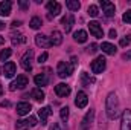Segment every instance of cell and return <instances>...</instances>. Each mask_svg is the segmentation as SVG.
Here are the masks:
<instances>
[{
  "instance_id": "20",
  "label": "cell",
  "mask_w": 131,
  "mask_h": 130,
  "mask_svg": "<svg viewBox=\"0 0 131 130\" xmlns=\"http://www.w3.org/2000/svg\"><path fill=\"white\" fill-rule=\"evenodd\" d=\"M50 43H52V46H60L63 43V34L60 31H53L52 37H50Z\"/></svg>"
},
{
  "instance_id": "41",
  "label": "cell",
  "mask_w": 131,
  "mask_h": 130,
  "mask_svg": "<svg viewBox=\"0 0 131 130\" xmlns=\"http://www.w3.org/2000/svg\"><path fill=\"white\" fill-rule=\"evenodd\" d=\"M9 106H11L9 101H3V103H2V107H9Z\"/></svg>"
},
{
  "instance_id": "3",
  "label": "cell",
  "mask_w": 131,
  "mask_h": 130,
  "mask_svg": "<svg viewBox=\"0 0 131 130\" xmlns=\"http://www.w3.org/2000/svg\"><path fill=\"white\" fill-rule=\"evenodd\" d=\"M105 67H107V60L102 55H99L98 58H95L92 61V70H93V73H102L105 70Z\"/></svg>"
},
{
  "instance_id": "9",
  "label": "cell",
  "mask_w": 131,
  "mask_h": 130,
  "mask_svg": "<svg viewBox=\"0 0 131 130\" xmlns=\"http://www.w3.org/2000/svg\"><path fill=\"white\" fill-rule=\"evenodd\" d=\"M87 103H89V98H87V94L85 92H78L76 94V98H75V104H76V107H79V109H84L85 106H87Z\"/></svg>"
},
{
  "instance_id": "26",
  "label": "cell",
  "mask_w": 131,
  "mask_h": 130,
  "mask_svg": "<svg viewBox=\"0 0 131 130\" xmlns=\"http://www.w3.org/2000/svg\"><path fill=\"white\" fill-rule=\"evenodd\" d=\"M81 78H82V84H85V86H90V84L95 83V78L90 77L87 72H82V73H81Z\"/></svg>"
},
{
  "instance_id": "29",
  "label": "cell",
  "mask_w": 131,
  "mask_h": 130,
  "mask_svg": "<svg viewBox=\"0 0 131 130\" xmlns=\"http://www.w3.org/2000/svg\"><path fill=\"white\" fill-rule=\"evenodd\" d=\"M29 25H31V28H32V29H38L43 23H41V18H40V17H34Z\"/></svg>"
},
{
  "instance_id": "4",
  "label": "cell",
  "mask_w": 131,
  "mask_h": 130,
  "mask_svg": "<svg viewBox=\"0 0 131 130\" xmlns=\"http://www.w3.org/2000/svg\"><path fill=\"white\" fill-rule=\"evenodd\" d=\"M28 83H29V80H28L26 75H18L17 80L9 84V90L14 92V90H17V89H25V87L28 86Z\"/></svg>"
},
{
  "instance_id": "34",
  "label": "cell",
  "mask_w": 131,
  "mask_h": 130,
  "mask_svg": "<svg viewBox=\"0 0 131 130\" xmlns=\"http://www.w3.org/2000/svg\"><path fill=\"white\" fill-rule=\"evenodd\" d=\"M47 57H49V55H47V52H43V54H41V55L38 57V63H40V64H43V63H46V60H47Z\"/></svg>"
},
{
  "instance_id": "28",
  "label": "cell",
  "mask_w": 131,
  "mask_h": 130,
  "mask_svg": "<svg viewBox=\"0 0 131 130\" xmlns=\"http://www.w3.org/2000/svg\"><path fill=\"white\" fill-rule=\"evenodd\" d=\"M11 55H12V51H11V49H3V51L0 52V61H6Z\"/></svg>"
},
{
  "instance_id": "35",
  "label": "cell",
  "mask_w": 131,
  "mask_h": 130,
  "mask_svg": "<svg viewBox=\"0 0 131 130\" xmlns=\"http://www.w3.org/2000/svg\"><path fill=\"white\" fill-rule=\"evenodd\" d=\"M87 51H89V52H92V54H95V52L98 51V44H96V43H92V44L87 48Z\"/></svg>"
},
{
  "instance_id": "15",
  "label": "cell",
  "mask_w": 131,
  "mask_h": 130,
  "mask_svg": "<svg viewBox=\"0 0 131 130\" xmlns=\"http://www.w3.org/2000/svg\"><path fill=\"white\" fill-rule=\"evenodd\" d=\"M55 94H57L58 97H67V95L70 94V86H67L64 83L57 84V86H55Z\"/></svg>"
},
{
  "instance_id": "39",
  "label": "cell",
  "mask_w": 131,
  "mask_h": 130,
  "mask_svg": "<svg viewBox=\"0 0 131 130\" xmlns=\"http://www.w3.org/2000/svg\"><path fill=\"white\" fill-rule=\"evenodd\" d=\"M49 130H60V126H58L57 123H53V124L50 126V129H49Z\"/></svg>"
},
{
  "instance_id": "11",
  "label": "cell",
  "mask_w": 131,
  "mask_h": 130,
  "mask_svg": "<svg viewBox=\"0 0 131 130\" xmlns=\"http://www.w3.org/2000/svg\"><path fill=\"white\" fill-rule=\"evenodd\" d=\"M52 115V109L49 107V106H46V107H41L40 110H38V116H40V119H41V124L43 126H46L47 124V118Z\"/></svg>"
},
{
  "instance_id": "33",
  "label": "cell",
  "mask_w": 131,
  "mask_h": 130,
  "mask_svg": "<svg viewBox=\"0 0 131 130\" xmlns=\"http://www.w3.org/2000/svg\"><path fill=\"white\" fill-rule=\"evenodd\" d=\"M130 43H131V35H127L125 38L121 40V46H128Z\"/></svg>"
},
{
  "instance_id": "27",
  "label": "cell",
  "mask_w": 131,
  "mask_h": 130,
  "mask_svg": "<svg viewBox=\"0 0 131 130\" xmlns=\"http://www.w3.org/2000/svg\"><path fill=\"white\" fill-rule=\"evenodd\" d=\"M11 41H12V44H23L25 41H26V37L25 35H12V38H11Z\"/></svg>"
},
{
  "instance_id": "7",
  "label": "cell",
  "mask_w": 131,
  "mask_h": 130,
  "mask_svg": "<svg viewBox=\"0 0 131 130\" xmlns=\"http://www.w3.org/2000/svg\"><path fill=\"white\" fill-rule=\"evenodd\" d=\"M89 29H90V34L93 37H96V38H102L104 37V29H102L101 23H98V22H90L89 23Z\"/></svg>"
},
{
  "instance_id": "21",
  "label": "cell",
  "mask_w": 131,
  "mask_h": 130,
  "mask_svg": "<svg viewBox=\"0 0 131 130\" xmlns=\"http://www.w3.org/2000/svg\"><path fill=\"white\" fill-rule=\"evenodd\" d=\"M101 49H102V52H105L107 55H114L116 54V46L114 44H111V43H102V46H101Z\"/></svg>"
},
{
  "instance_id": "14",
  "label": "cell",
  "mask_w": 131,
  "mask_h": 130,
  "mask_svg": "<svg viewBox=\"0 0 131 130\" xmlns=\"http://www.w3.org/2000/svg\"><path fill=\"white\" fill-rule=\"evenodd\" d=\"M73 23H75V17H73L72 14H69V15H66V17H63V18H61V25L64 26L66 32H70V31H72Z\"/></svg>"
},
{
  "instance_id": "42",
  "label": "cell",
  "mask_w": 131,
  "mask_h": 130,
  "mask_svg": "<svg viewBox=\"0 0 131 130\" xmlns=\"http://www.w3.org/2000/svg\"><path fill=\"white\" fill-rule=\"evenodd\" d=\"M3 43H5V37H2V35H0V44H3Z\"/></svg>"
},
{
  "instance_id": "43",
  "label": "cell",
  "mask_w": 131,
  "mask_h": 130,
  "mask_svg": "<svg viewBox=\"0 0 131 130\" xmlns=\"http://www.w3.org/2000/svg\"><path fill=\"white\" fill-rule=\"evenodd\" d=\"M2 29H5V23H3V22H0V31H2Z\"/></svg>"
},
{
  "instance_id": "44",
  "label": "cell",
  "mask_w": 131,
  "mask_h": 130,
  "mask_svg": "<svg viewBox=\"0 0 131 130\" xmlns=\"http://www.w3.org/2000/svg\"><path fill=\"white\" fill-rule=\"evenodd\" d=\"M2 94H3V89H2V86H0V97H2Z\"/></svg>"
},
{
  "instance_id": "25",
  "label": "cell",
  "mask_w": 131,
  "mask_h": 130,
  "mask_svg": "<svg viewBox=\"0 0 131 130\" xmlns=\"http://www.w3.org/2000/svg\"><path fill=\"white\" fill-rule=\"evenodd\" d=\"M66 6H67L70 11H78V9L81 8V3H79L78 0H67V2H66Z\"/></svg>"
},
{
  "instance_id": "16",
  "label": "cell",
  "mask_w": 131,
  "mask_h": 130,
  "mask_svg": "<svg viewBox=\"0 0 131 130\" xmlns=\"http://www.w3.org/2000/svg\"><path fill=\"white\" fill-rule=\"evenodd\" d=\"M31 110H32V106H31L29 103H18V104H17V113H18L20 116L28 115Z\"/></svg>"
},
{
  "instance_id": "36",
  "label": "cell",
  "mask_w": 131,
  "mask_h": 130,
  "mask_svg": "<svg viewBox=\"0 0 131 130\" xmlns=\"http://www.w3.org/2000/svg\"><path fill=\"white\" fill-rule=\"evenodd\" d=\"M18 6H20L21 9H28V8H29V3H28V2H23V0H20V2H18Z\"/></svg>"
},
{
  "instance_id": "23",
  "label": "cell",
  "mask_w": 131,
  "mask_h": 130,
  "mask_svg": "<svg viewBox=\"0 0 131 130\" xmlns=\"http://www.w3.org/2000/svg\"><path fill=\"white\" fill-rule=\"evenodd\" d=\"M47 77H46V73H38V75H35V78H34V83L37 84V86H46L47 84Z\"/></svg>"
},
{
  "instance_id": "38",
  "label": "cell",
  "mask_w": 131,
  "mask_h": 130,
  "mask_svg": "<svg viewBox=\"0 0 131 130\" xmlns=\"http://www.w3.org/2000/svg\"><path fill=\"white\" fill-rule=\"evenodd\" d=\"M11 26H12V28H18V26H21V22H20V20H14V22L11 23Z\"/></svg>"
},
{
  "instance_id": "32",
  "label": "cell",
  "mask_w": 131,
  "mask_h": 130,
  "mask_svg": "<svg viewBox=\"0 0 131 130\" xmlns=\"http://www.w3.org/2000/svg\"><path fill=\"white\" fill-rule=\"evenodd\" d=\"M122 20H124L125 23H128V25H131V9H128V11H127V12L124 14Z\"/></svg>"
},
{
  "instance_id": "37",
  "label": "cell",
  "mask_w": 131,
  "mask_h": 130,
  "mask_svg": "<svg viewBox=\"0 0 131 130\" xmlns=\"http://www.w3.org/2000/svg\"><path fill=\"white\" fill-rule=\"evenodd\" d=\"M122 58H124V60H127V61H131V51H130V52H125V54L122 55Z\"/></svg>"
},
{
  "instance_id": "10",
  "label": "cell",
  "mask_w": 131,
  "mask_h": 130,
  "mask_svg": "<svg viewBox=\"0 0 131 130\" xmlns=\"http://www.w3.org/2000/svg\"><path fill=\"white\" fill-rule=\"evenodd\" d=\"M35 44H37L38 48H49V46H52L50 40H49L46 35H43V34H37V35H35Z\"/></svg>"
},
{
  "instance_id": "22",
  "label": "cell",
  "mask_w": 131,
  "mask_h": 130,
  "mask_svg": "<svg viewBox=\"0 0 131 130\" xmlns=\"http://www.w3.org/2000/svg\"><path fill=\"white\" fill-rule=\"evenodd\" d=\"M73 38H75V41H78V43H85V41H87V32L82 31V29H79V31H76V32L73 34Z\"/></svg>"
},
{
  "instance_id": "19",
  "label": "cell",
  "mask_w": 131,
  "mask_h": 130,
  "mask_svg": "<svg viewBox=\"0 0 131 130\" xmlns=\"http://www.w3.org/2000/svg\"><path fill=\"white\" fill-rule=\"evenodd\" d=\"M11 8H12V2H9V0L2 2V3H0V15L8 17V15L11 14Z\"/></svg>"
},
{
  "instance_id": "12",
  "label": "cell",
  "mask_w": 131,
  "mask_h": 130,
  "mask_svg": "<svg viewBox=\"0 0 131 130\" xmlns=\"http://www.w3.org/2000/svg\"><path fill=\"white\" fill-rule=\"evenodd\" d=\"M93 116H95V110H92V109H90V112H87V115L82 118V123H81V130H87L90 126H92Z\"/></svg>"
},
{
  "instance_id": "17",
  "label": "cell",
  "mask_w": 131,
  "mask_h": 130,
  "mask_svg": "<svg viewBox=\"0 0 131 130\" xmlns=\"http://www.w3.org/2000/svg\"><path fill=\"white\" fill-rule=\"evenodd\" d=\"M3 75L6 77V78H12L14 75H15V64L12 63V61H8L5 67H3Z\"/></svg>"
},
{
  "instance_id": "1",
  "label": "cell",
  "mask_w": 131,
  "mask_h": 130,
  "mask_svg": "<svg viewBox=\"0 0 131 130\" xmlns=\"http://www.w3.org/2000/svg\"><path fill=\"white\" fill-rule=\"evenodd\" d=\"M105 110H107V116L110 119H116L119 115V99L114 92H110L108 97L105 99Z\"/></svg>"
},
{
  "instance_id": "6",
  "label": "cell",
  "mask_w": 131,
  "mask_h": 130,
  "mask_svg": "<svg viewBox=\"0 0 131 130\" xmlns=\"http://www.w3.org/2000/svg\"><path fill=\"white\" fill-rule=\"evenodd\" d=\"M99 5H101V8H102V12H104L107 17H113V15L116 14V8H114V5H113L111 2H108V0H101Z\"/></svg>"
},
{
  "instance_id": "2",
  "label": "cell",
  "mask_w": 131,
  "mask_h": 130,
  "mask_svg": "<svg viewBox=\"0 0 131 130\" xmlns=\"http://www.w3.org/2000/svg\"><path fill=\"white\" fill-rule=\"evenodd\" d=\"M57 72H58V77L60 78H66V77H70L73 73V66L69 64L67 61H60L57 66Z\"/></svg>"
},
{
  "instance_id": "31",
  "label": "cell",
  "mask_w": 131,
  "mask_h": 130,
  "mask_svg": "<svg viewBox=\"0 0 131 130\" xmlns=\"http://www.w3.org/2000/svg\"><path fill=\"white\" fill-rule=\"evenodd\" d=\"M60 116H61L63 121H67V118H69V109H67V107H63V109L60 110Z\"/></svg>"
},
{
  "instance_id": "5",
  "label": "cell",
  "mask_w": 131,
  "mask_h": 130,
  "mask_svg": "<svg viewBox=\"0 0 131 130\" xmlns=\"http://www.w3.org/2000/svg\"><path fill=\"white\" fill-rule=\"evenodd\" d=\"M32 60H34V51L29 49V51L21 57V67H23L26 72L32 70Z\"/></svg>"
},
{
  "instance_id": "40",
  "label": "cell",
  "mask_w": 131,
  "mask_h": 130,
  "mask_svg": "<svg viewBox=\"0 0 131 130\" xmlns=\"http://www.w3.org/2000/svg\"><path fill=\"white\" fill-rule=\"evenodd\" d=\"M116 35H117V34H116L114 29H110V38H116Z\"/></svg>"
},
{
  "instance_id": "13",
  "label": "cell",
  "mask_w": 131,
  "mask_h": 130,
  "mask_svg": "<svg viewBox=\"0 0 131 130\" xmlns=\"http://www.w3.org/2000/svg\"><path fill=\"white\" fill-rule=\"evenodd\" d=\"M47 11H49V17H55L61 12V5L58 2H49L47 3Z\"/></svg>"
},
{
  "instance_id": "8",
  "label": "cell",
  "mask_w": 131,
  "mask_h": 130,
  "mask_svg": "<svg viewBox=\"0 0 131 130\" xmlns=\"http://www.w3.org/2000/svg\"><path fill=\"white\" fill-rule=\"evenodd\" d=\"M121 130H131V110L127 109L122 113V119H121Z\"/></svg>"
},
{
  "instance_id": "30",
  "label": "cell",
  "mask_w": 131,
  "mask_h": 130,
  "mask_svg": "<svg viewBox=\"0 0 131 130\" xmlns=\"http://www.w3.org/2000/svg\"><path fill=\"white\" fill-rule=\"evenodd\" d=\"M89 15H92V17H98L99 15V9L96 5H90L89 6Z\"/></svg>"
},
{
  "instance_id": "24",
  "label": "cell",
  "mask_w": 131,
  "mask_h": 130,
  "mask_svg": "<svg viewBox=\"0 0 131 130\" xmlns=\"http://www.w3.org/2000/svg\"><path fill=\"white\" fill-rule=\"evenodd\" d=\"M31 95H32V98L35 99V101H38V103L44 101V92H43L41 89H34Z\"/></svg>"
},
{
  "instance_id": "18",
  "label": "cell",
  "mask_w": 131,
  "mask_h": 130,
  "mask_svg": "<svg viewBox=\"0 0 131 130\" xmlns=\"http://www.w3.org/2000/svg\"><path fill=\"white\" fill-rule=\"evenodd\" d=\"M37 124H38L37 118H35V116H29V118H28V119H25V121H17L15 127H17V129H21V127H25V126H31V127H35Z\"/></svg>"
}]
</instances>
